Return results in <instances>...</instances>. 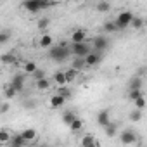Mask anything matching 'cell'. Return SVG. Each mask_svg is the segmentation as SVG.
Masks as SVG:
<instances>
[{
    "mask_svg": "<svg viewBox=\"0 0 147 147\" xmlns=\"http://www.w3.org/2000/svg\"><path fill=\"white\" fill-rule=\"evenodd\" d=\"M69 54H71V49H67L64 43L55 45V47H50V50H49L50 59H54V61H57V62H61V61L67 59V55H69Z\"/></svg>",
    "mask_w": 147,
    "mask_h": 147,
    "instance_id": "cell-1",
    "label": "cell"
},
{
    "mask_svg": "<svg viewBox=\"0 0 147 147\" xmlns=\"http://www.w3.org/2000/svg\"><path fill=\"white\" fill-rule=\"evenodd\" d=\"M52 4H54V2H49V0H26L23 7H24L28 12L36 14V12H40L42 9H47V7L52 5Z\"/></svg>",
    "mask_w": 147,
    "mask_h": 147,
    "instance_id": "cell-2",
    "label": "cell"
},
{
    "mask_svg": "<svg viewBox=\"0 0 147 147\" xmlns=\"http://www.w3.org/2000/svg\"><path fill=\"white\" fill-rule=\"evenodd\" d=\"M92 52V49L85 43V42H80V43H73L71 45V54L76 55V57H85Z\"/></svg>",
    "mask_w": 147,
    "mask_h": 147,
    "instance_id": "cell-3",
    "label": "cell"
},
{
    "mask_svg": "<svg viewBox=\"0 0 147 147\" xmlns=\"http://www.w3.org/2000/svg\"><path fill=\"white\" fill-rule=\"evenodd\" d=\"M131 21H133V14H131V12H128V11L119 12V16L116 18V24H118V28H119V30H123V28L130 26V24H131Z\"/></svg>",
    "mask_w": 147,
    "mask_h": 147,
    "instance_id": "cell-4",
    "label": "cell"
},
{
    "mask_svg": "<svg viewBox=\"0 0 147 147\" xmlns=\"http://www.w3.org/2000/svg\"><path fill=\"white\" fill-rule=\"evenodd\" d=\"M119 140H121V144H125V145L135 144V142H137V135H135L133 130H125V131L119 133Z\"/></svg>",
    "mask_w": 147,
    "mask_h": 147,
    "instance_id": "cell-5",
    "label": "cell"
},
{
    "mask_svg": "<svg viewBox=\"0 0 147 147\" xmlns=\"http://www.w3.org/2000/svg\"><path fill=\"white\" fill-rule=\"evenodd\" d=\"M30 142L23 137V133H16V135H12V138H11V145L12 147H26Z\"/></svg>",
    "mask_w": 147,
    "mask_h": 147,
    "instance_id": "cell-6",
    "label": "cell"
},
{
    "mask_svg": "<svg viewBox=\"0 0 147 147\" xmlns=\"http://www.w3.org/2000/svg\"><path fill=\"white\" fill-rule=\"evenodd\" d=\"M107 45H109V42H107V38H106V36H97V38L94 40V49H95L97 52L106 50V49H107Z\"/></svg>",
    "mask_w": 147,
    "mask_h": 147,
    "instance_id": "cell-7",
    "label": "cell"
},
{
    "mask_svg": "<svg viewBox=\"0 0 147 147\" xmlns=\"http://www.w3.org/2000/svg\"><path fill=\"white\" fill-rule=\"evenodd\" d=\"M97 123H99L100 126H106L107 123H111V114H109L107 109H104V111H100V113L97 114Z\"/></svg>",
    "mask_w": 147,
    "mask_h": 147,
    "instance_id": "cell-8",
    "label": "cell"
},
{
    "mask_svg": "<svg viewBox=\"0 0 147 147\" xmlns=\"http://www.w3.org/2000/svg\"><path fill=\"white\" fill-rule=\"evenodd\" d=\"M64 102H66V97H64V95H61V94H55V95L50 99V107H54V109L62 107V106H64Z\"/></svg>",
    "mask_w": 147,
    "mask_h": 147,
    "instance_id": "cell-9",
    "label": "cell"
},
{
    "mask_svg": "<svg viewBox=\"0 0 147 147\" xmlns=\"http://www.w3.org/2000/svg\"><path fill=\"white\" fill-rule=\"evenodd\" d=\"M21 133H23V137H24L30 144H33V142L36 140V137H38V133H36V130H35V128H24Z\"/></svg>",
    "mask_w": 147,
    "mask_h": 147,
    "instance_id": "cell-10",
    "label": "cell"
},
{
    "mask_svg": "<svg viewBox=\"0 0 147 147\" xmlns=\"http://www.w3.org/2000/svg\"><path fill=\"white\" fill-rule=\"evenodd\" d=\"M87 38V33L83 30H76V31H73L71 33V42L73 43H80V42H85Z\"/></svg>",
    "mask_w": 147,
    "mask_h": 147,
    "instance_id": "cell-11",
    "label": "cell"
},
{
    "mask_svg": "<svg viewBox=\"0 0 147 147\" xmlns=\"http://www.w3.org/2000/svg\"><path fill=\"white\" fill-rule=\"evenodd\" d=\"M11 85H12L18 92H21V90H23V87H24V76H23V75H16V76L12 78Z\"/></svg>",
    "mask_w": 147,
    "mask_h": 147,
    "instance_id": "cell-12",
    "label": "cell"
},
{
    "mask_svg": "<svg viewBox=\"0 0 147 147\" xmlns=\"http://www.w3.org/2000/svg\"><path fill=\"white\" fill-rule=\"evenodd\" d=\"M85 62H87V66H95L100 62V55L95 52H90L88 55H85Z\"/></svg>",
    "mask_w": 147,
    "mask_h": 147,
    "instance_id": "cell-13",
    "label": "cell"
},
{
    "mask_svg": "<svg viewBox=\"0 0 147 147\" xmlns=\"http://www.w3.org/2000/svg\"><path fill=\"white\" fill-rule=\"evenodd\" d=\"M100 142L97 140V138H94L92 135H85L83 138H82V145L83 147H95V145H99Z\"/></svg>",
    "mask_w": 147,
    "mask_h": 147,
    "instance_id": "cell-14",
    "label": "cell"
},
{
    "mask_svg": "<svg viewBox=\"0 0 147 147\" xmlns=\"http://www.w3.org/2000/svg\"><path fill=\"white\" fill-rule=\"evenodd\" d=\"M69 130H71V131H75V133L82 131V130H83V119H80V118L76 116V118H75V121L69 125Z\"/></svg>",
    "mask_w": 147,
    "mask_h": 147,
    "instance_id": "cell-15",
    "label": "cell"
},
{
    "mask_svg": "<svg viewBox=\"0 0 147 147\" xmlns=\"http://www.w3.org/2000/svg\"><path fill=\"white\" fill-rule=\"evenodd\" d=\"M11 138H12V135L7 130H4V128L0 130V145H2V147L7 145V144H11Z\"/></svg>",
    "mask_w": 147,
    "mask_h": 147,
    "instance_id": "cell-16",
    "label": "cell"
},
{
    "mask_svg": "<svg viewBox=\"0 0 147 147\" xmlns=\"http://www.w3.org/2000/svg\"><path fill=\"white\" fill-rule=\"evenodd\" d=\"M66 73V80H67V83H73V82H75L76 80V76H78V69H75V67H69L67 71H64Z\"/></svg>",
    "mask_w": 147,
    "mask_h": 147,
    "instance_id": "cell-17",
    "label": "cell"
},
{
    "mask_svg": "<svg viewBox=\"0 0 147 147\" xmlns=\"http://www.w3.org/2000/svg\"><path fill=\"white\" fill-rule=\"evenodd\" d=\"M54 80H55V83L59 85V87H64L66 83H67V80H66V73H62V71H57L55 75H54Z\"/></svg>",
    "mask_w": 147,
    "mask_h": 147,
    "instance_id": "cell-18",
    "label": "cell"
},
{
    "mask_svg": "<svg viewBox=\"0 0 147 147\" xmlns=\"http://www.w3.org/2000/svg\"><path fill=\"white\" fill-rule=\"evenodd\" d=\"M52 36L50 35H42V38H40V47L42 49H50L52 47Z\"/></svg>",
    "mask_w": 147,
    "mask_h": 147,
    "instance_id": "cell-19",
    "label": "cell"
},
{
    "mask_svg": "<svg viewBox=\"0 0 147 147\" xmlns=\"http://www.w3.org/2000/svg\"><path fill=\"white\" fill-rule=\"evenodd\" d=\"M85 66H87V62H85V57H76V55H75V59H73V67H75V69H78V71H82Z\"/></svg>",
    "mask_w": 147,
    "mask_h": 147,
    "instance_id": "cell-20",
    "label": "cell"
},
{
    "mask_svg": "<svg viewBox=\"0 0 147 147\" xmlns=\"http://www.w3.org/2000/svg\"><path fill=\"white\" fill-rule=\"evenodd\" d=\"M104 131H106L107 137H116V135H118V130H116V125H114V123H107V125L104 126Z\"/></svg>",
    "mask_w": 147,
    "mask_h": 147,
    "instance_id": "cell-21",
    "label": "cell"
},
{
    "mask_svg": "<svg viewBox=\"0 0 147 147\" xmlns=\"http://www.w3.org/2000/svg\"><path fill=\"white\" fill-rule=\"evenodd\" d=\"M75 118H76V114H75V113H71V111H66V113L62 114V123L69 126L73 121H75Z\"/></svg>",
    "mask_w": 147,
    "mask_h": 147,
    "instance_id": "cell-22",
    "label": "cell"
},
{
    "mask_svg": "<svg viewBox=\"0 0 147 147\" xmlns=\"http://www.w3.org/2000/svg\"><path fill=\"white\" fill-rule=\"evenodd\" d=\"M38 69V66H36V62H33V61H28V62H24V73L26 75H33V73Z\"/></svg>",
    "mask_w": 147,
    "mask_h": 147,
    "instance_id": "cell-23",
    "label": "cell"
},
{
    "mask_svg": "<svg viewBox=\"0 0 147 147\" xmlns=\"http://www.w3.org/2000/svg\"><path fill=\"white\" fill-rule=\"evenodd\" d=\"M95 9H97V12H109L111 11V4L106 2V0H102V2H97Z\"/></svg>",
    "mask_w": 147,
    "mask_h": 147,
    "instance_id": "cell-24",
    "label": "cell"
},
{
    "mask_svg": "<svg viewBox=\"0 0 147 147\" xmlns=\"http://www.w3.org/2000/svg\"><path fill=\"white\" fill-rule=\"evenodd\" d=\"M130 121H133V123H137V121H140L142 119V109H138V107H135L131 113H130Z\"/></svg>",
    "mask_w": 147,
    "mask_h": 147,
    "instance_id": "cell-25",
    "label": "cell"
},
{
    "mask_svg": "<svg viewBox=\"0 0 147 147\" xmlns=\"http://www.w3.org/2000/svg\"><path fill=\"white\" fill-rule=\"evenodd\" d=\"M104 30H106L107 33H114V31H118L119 28H118V24H116V21H107V23L104 24Z\"/></svg>",
    "mask_w": 147,
    "mask_h": 147,
    "instance_id": "cell-26",
    "label": "cell"
},
{
    "mask_svg": "<svg viewBox=\"0 0 147 147\" xmlns=\"http://www.w3.org/2000/svg\"><path fill=\"white\" fill-rule=\"evenodd\" d=\"M36 87H38L40 90H47V88L50 87V82H49L47 78H40V80H36Z\"/></svg>",
    "mask_w": 147,
    "mask_h": 147,
    "instance_id": "cell-27",
    "label": "cell"
},
{
    "mask_svg": "<svg viewBox=\"0 0 147 147\" xmlns=\"http://www.w3.org/2000/svg\"><path fill=\"white\" fill-rule=\"evenodd\" d=\"M131 88H142V78H138V76L131 78V82H130V90H131Z\"/></svg>",
    "mask_w": 147,
    "mask_h": 147,
    "instance_id": "cell-28",
    "label": "cell"
},
{
    "mask_svg": "<svg viewBox=\"0 0 147 147\" xmlns=\"http://www.w3.org/2000/svg\"><path fill=\"white\" fill-rule=\"evenodd\" d=\"M16 94H18V90H16V88H14L12 85L5 87V97H7V99H12V97H14Z\"/></svg>",
    "mask_w": 147,
    "mask_h": 147,
    "instance_id": "cell-29",
    "label": "cell"
},
{
    "mask_svg": "<svg viewBox=\"0 0 147 147\" xmlns=\"http://www.w3.org/2000/svg\"><path fill=\"white\" fill-rule=\"evenodd\" d=\"M142 95V92H140V88H131L130 90V94H128V97L131 99V100H135V99H138Z\"/></svg>",
    "mask_w": 147,
    "mask_h": 147,
    "instance_id": "cell-30",
    "label": "cell"
},
{
    "mask_svg": "<svg viewBox=\"0 0 147 147\" xmlns=\"http://www.w3.org/2000/svg\"><path fill=\"white\" fill-rule=\"evenodd\" d=\"M133 102H135V107H138V109H144V107H145V97H144V95H140V97L135 99Z\"/></svg>",
    "mask_w": 147,
    "mask_h": 147,
    "instance_id": "cell-31",
    "label": "cell"
},
{
    "mask_svg": "<svg viewBox=\"0 0 147 147\" xmlns=\"http://www.w3.org/2000/svg\"><path fill=\"white\" fill-rule=\"evenodd\" d=\"M130 26H133V28H142V26H144V19H142V18H133V21H131Z\"/></svg>",
    "mask_w": 147,
    "mask_h": 147,
    "instance_id": "cell-32",
    "label": "cell"
},
{
    "mask_svg": "<svg viewBox=\"0 0 147 147\" xmlns=\"http://www.w3.org/2000/svg\"><path fill=\"white\" fill-rule=\"evenodd\" d=\"M2 61H4V62H12V64H16V62H18L14 55H7V54H5V55H2Z\"/></svg>",
    "mask_w": 147,
    "mask_h": 147,
    "instance_id": "cell-33",
    "label": "cell"
},
{
    "mask_svg": "<svg viewBox=\"0 0 147 147\" xmlns=\"http://www.w3.org/2000/svg\"><path fill=\"white\" fill-rule=\"evenodd\" d=\"M49 23H50V21H49L47 18H43V19H40V21H38V28H40V30H43V28H47V26H49Z\"/></svg>",
    "mask_w": 147,
    "mask_h": 147,
    "instance_id": "cell-34",
    "label": "cell"
},
{
    "mask_svg": "<svg viewBox=\"0 0 147 147\" xmlns=\"http://www.w3.org/2000/svg\"><path fill=\"white\" fill-rule=\"evenodd\" d=\"M59 94H61V95H64L66 99H69V97H71V92H69L67 88H64V87H61V88H59Z\"/></svg>",
    "mask_w": 147,
    "mask_h": 147,
    "instance_id": "cell-35",
    "label": "cell"
},
{
    "mask_svg": "<svg viewBox=\"0 0 147 147\" xmlns=\"http://www.w3.org/2000/svg\"><path fill=\"white\" fill-rule=\"evenodd\" d=\"M33 76H35V80H40V78H45V73L40 71V69H36V71L33 73Z\"/></svg>",
    "mask_w": 147,
    "mask_h": 147,
    "instance_id": "cell-36",
    "label": "cell"
},
{
    "mask_svg": "<svg viewBox=\"0 0 147 147\" xmlns=\"http://www.w3.org/2000/svg\"><path fill=\"white\" fill-rule=\"evenodd\" d=\"M7 40H9V33L7 31L0 33V43H7Z\"/></svg>",
    "mask_w": 147,
    "mask_h": 147,
    "instance_id": "cell-37",
    "label": "cell"
},
{
    "mask_svg": "<svg viewBox=\"0 0 147 147\" xmlns=\"http://www.w3.org/2000/svg\"><path fill=\"white\" fill-rule=\"evenodd\" d=\"M9 111V102H4L2 104V109H0V114H5Z\"/></svg>",
    "mask_w": 147,
    "mask_h": 147,
    "instance_id": "cell-38",
    "label": "cell"
},
{
    "mask_svg": "<svg viewBox=\"0 0 147 147\" xmlns=\"http://www.w3.org/2000/svg\"><path fill=\"white\" fill-rule=\"evenodd\" d=\"M69 2H82V0H69Z\"/></svg>",
    "mask_w": 147,
    "mask_h": 147,
    "instance_id": "cell-39",
    "label": "cell"
},
{
    "mask_svg": "<svg viewBox=\"0 0 147 147\" xmlns=\"http://www.w3.org/2000/svg\"><path fill=\"white\" fill-rule=\"evenodd\" d=\"M49 2H54V0H49Z\"/></svg>",
    "mask_w": 147,
    "mask_h": 147,
    "instance_id": "cell-40",
    "label": "cell"
}]
</instances>
